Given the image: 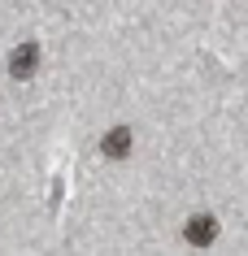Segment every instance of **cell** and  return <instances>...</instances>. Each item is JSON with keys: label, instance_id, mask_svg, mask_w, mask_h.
Instances as JSON below:
<instances>
[{"label": "cell", "instance_id": "obj_1", "mask_svg": "<svg viewBox=\"0 0 248 256\" xmlns=\"http://www.w3.org/2000/svg\"><path fill=\"white\" fill-rule=\"evenodd\" d=\"M183 239L192 243V248H209V243L218 239V217L213 213H196L183 222Z\"/></svg>", "mask_w": 248, "mask_h": 256}, {"label": "cell", "instance_id": "obj_2", "mask_svg": "<svg viewBox=\"0 0 248 256\" xmlns=\"http://www.w3.org/2000/svg\"><path fill=\"white\" fill-rule=\"evenodd\" d=\"M131 144H135L131 126H109L105 139H100V152H105V161H126L131 156Z\"/></svg>", "mask_w": 248, "mask_h": 256}, {"label": "cell", "instance_id": "obj_3", "mask_svg": "<svg viewBox=\"0 0 248 256\" xmlns=\"http://www.w3.org/2000/svg\"><path fill=\"white\" fill-rule=\"evenodd\" d=\"M35 70H40V44H18L14 52H9V74L22 82V78H31Z\"/></svg>", "mask_w": 248, "mask_h": 256}]
</instances>
